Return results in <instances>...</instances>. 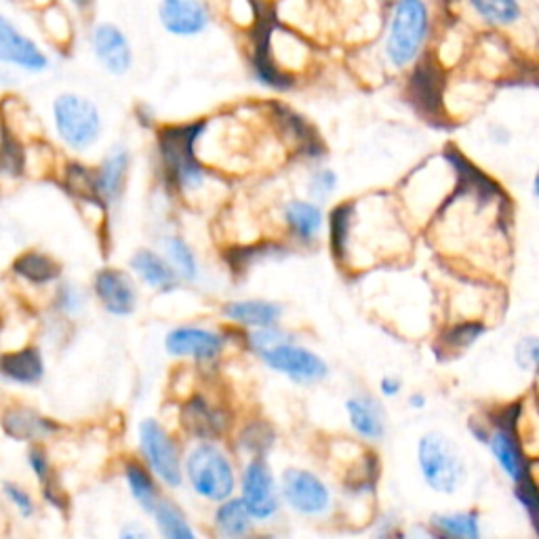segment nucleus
I'll use <instances>...</instances> for the list:
<instances>
[{
  "label": "nucleus",
  "instance_id": "f8f14e48",
  "mask_svg": "<svg viewBox=\"0 0 539 539\" xmlns=\"http://www.w3.org/2000/svg\"><path fill=\"white\" fill-rule=\"evenodd\" d=\"M487 447L497 462V466L502 468V472L510 478L514 485H523L531 481L529 476V462L523 455L521 445H518L516 436L510 426L497 424L487 438Z\"/></svg>",
  "mask_w": 539,
  "mask_h": 539
},
{
  "label": "nucleus",
  "instance_id": "f257e3e1",
  "mask_svg": "<svg viewBox=\"0 0 539 539\" xmlns=\"http://www.w3.org/2000/svg\"><path fill=\"white\" fill-rule=\"evenodd\" d=\"M417 464L426 485L443 495H453L466 481V459L443 432H428L419 438Z\"/></svg>",
  "mask_w": 539,
  "mask_h": 539
},
{
  "label": "nucleus",
  "instance_id": "412c9836",
  "mask_svg": "<svg viewBox=\"0 0 539 539\" xmlns=\"http://www.w3.org/2000/svg\"><path fill=\"white\" fill-rule=\"evenodd\" d=\"M0 369H3V375L9 379V382L22 384V386L38 384L45 373L41 352H38L36 348H24L19 352L5 354L3 361H0Z\"/></svg>",
  "mask_w": 539,
  "mask_h": 539
},
{
  "label": "nucleus",
  "instance_id": "9d476101",
  "mask_svg": "<svg viewBox=\"0 0 539 539\" xmlns=\"http://www.w3.org/2000/svg\"><path fill=\"white\" fill-rule=\"evenodd\" d=\"M243 502L257 521H268L278 510V489L262 457H255L243 472Z\"/></svg>",
  "mask_w": 539,
  "mask_h": 539
},
{
  "label": "nucleus",
  "instance_id": "c03bdc74",
  "mask_svg": "<svg viewBox=\"0 0 539 539\" xmlns=\"http://www.w3.org/2000/svg\"><path fill=\"white\" fill-rule=\"evenodd\" d=\"M28 462H30V468H32V472L36 474L38 481L47 483L49 478H51V464H49V459H47L45 451H41V449H36V447H34V449L28 453Z\"/></svg>",
  "mask_w": 539,
  "mask_h": 539
},
{
  "label": "nucleus",
  "instance_id": "c9c22d12",
  "mask_svg": "<svg viewBox=\"0 0 539 539\" xmlns=\"http://www.w3.org/2000/svg\"><path fill=\"white\" fill-rule=\"evenodd\" d=\"M514 365L523 373H539V335H525L514 346Z\"/></svg>",
  "mask_w": 539,
  "mask_h": 539
},
{
  "label": "nucleus",
  "instance_id": "dca6fc26",
  "mask_svg": "<svg viewBox=\"0 0 539 539\" xmlns=\"http://www.w3.org/2000/svg\"><path fill=\"white\" fill-rule=\"evenodd\" d=\"M0 57H3V62L15 64L30 72H41L49 64L45 53L22 32H17L7 19L0 22Z\"/></svg>",
  "mask_w": 539,
  "mask_h": 539
},
{
  "label": "nucleus",
  "instance_id": "f03ea898",
  "mask_svg": "<svg viewBox=\"0 0 539 539\" xmlns=\"http://www.w3.org/2000/svg\"><path fill=\"white\" fill-rule=\"evenodd\" d=\"M203 131L205 123H190L165 127L158 133V150H161L169 182L184 192L203 186L205 182V169L194 152V144Z\"/></svg>",
  "mask_w": 539,
  "mask_h": 539
},
{
  "label": "nucleus",
  "instance_id": "ddd939ff",
  "mask_svg": "<svg viewBox=\"0 0 539 539\" xmlns=\"http://www.w3.org/2000/svg\"><path fill=\"white\" fill-rule=\"evenodd\" d=\"M93 287L99 302L114 316H129L137 306L135 285L121 270H102L95 276Z\"/></svg>",
  "mask_w": 539,
  "mask_h": 539
},
{
  "label": "nucleus",
  "instance_id": "1a4fd4ad",
  "mask_svg": "<svg viewBox=\"0 0 539 539\" xmlns=\"http://www.w3.org/2000/svg\"><path fill=\"white\" fill-rule=\"evenodd\" d=\"M281 491L285 502L299 514L318 516L325 514L331 506V493L327 485L308 470H285Z\"/></svg>",
  "mask_w": 539,
  "mask_h": 539
},
{
  "label": "nucleus",
  "instance_id": "4468645a",
  "mask_svg": "<svg viewBox=\"0 0 539 539\" xmlns=\"http://www.w3.org/2000/svg\"><path fill=\"white\" fill-rule=\"evenodd\" d=\"M93 51L108 72L121 76L129 72L133 64V53L127 36L112 24L97 26L93 32Z\"/></svg>",
  "mask_w": 539,
  "mask_h": 539
},
{
  "label": "nucleus",
  "instance_id": "f3484780",
  "mask_svg": "<svg viewBox=\"0 0 539 539\" xmlns=\"http://www.w3.org/2000/svg\"><path fill=\"white\" fill-rule=\"evenodd\" d=\"M184 428L201 441H215L228 428V415L207 403V398L194 396L184 405L182 411Z\"/></svg>",
  "mask_w": 539,
  "mask_h": 539
},
{
  "label": "nucleus",
  "instance_id": "09e8293b",
  "mask_svg": "<svg viewBox=\"0 0 539 539\" xmlns=\"http://www.w3.org/2000/svg\"><path fill=\"white\" fill-rule=\"evenodd\" d=\"M137 535H144V537H146V531H139V529H131V531H123V537H137Z\"/></svg>",
  "mask_w": 539,
  "mask_h": 539
},
{
  "label": "nucleus",
  "instance_id": "4c0bfd02",
  "mask_svg": "<svg viewBox=\"0 0 539 539\" xmlns=\"http://www.w3.org/2000/svg\"><path fill=\"white\" fill-rule=\"evenodd\" d=\"M485 327L481 323H462L451 327L445 335L443 342L451 348V350H464L468 346H472L478 337L483 335Z\"/></svg>",
  "mask_w": 539,
  "mask_h": 539
},
{
  "label": "nucleus",
  "instance_id": "c85d7f7f",
  "mask_svg": "<svg viewBox=\"0 0 539 539\" xmlns=\"http://www.w3.org/2000/svg\"><path fill=\"white\" fill-rule=\"evenodd\" d=\"M251 512L247 508V504L241 499H226L215 510V529L226 535V537H243L249 533L251 529Z\"/></svg>",
  "mask_w": 539,
  "mask_h": 539
},
{
  "label": "nucleus",
  "instance_id": "aec40b11",
  "mask_svg": "<svg viewBox=\"0 0 539 539\" xmlns=\"http://www.w3.org/2000/svg\"><path fill=\"white\" fill-rule=\"evenodd\" d=\"M3 428L9 436L19 438V441H41V438L57 430V426L51 422V419L24 407H15V409L5 411Z\"/></svg>",
  "mask_w": 539,
  "mask_h": 539
},
{
  "label": "nucleus",
  "instance_id": "473e14b6",
  "mask_svg": "<svg viewBox=\"0 0 539 539\" xmlns=\"http://www.w3.org/2000/svg\"><path fill=\"white\" fill-rule=\"evenodd\" d=\"M156 518V525L161 529V533L169 539H194V531L188 525L184 512L179 510L171 502H158L156 510L152 512Z\"/></svg>",
  "mask_w": 539,
  "mask_h": 539
},
{
  "label": "nucleus",
  "instance_id": "c756f323",
  "mask_svg": "<svg viewBox=\"0 0 539 539\" xmlns=\"http://www.w3.org/2000/svg\"><path fill=\"white\" fill-rule=\"evenodd\" d=\"M432 529L443 537L478 539L481 537V516L478 512H451L432 516Z\"/></svg>",
  "mask_w": 539,
  "mask_h": 539
},
{
  "label": "nucleus",
  "instance_id": "72a5a7b5",
  "mask_svg": "<svg viewBox=\"0 0 539 539\" xmlns=\"http://www.w3.org/2000/svg\"><path fill=\"white\" fill-rule=\"evenodd\" d=\"M165 247H167V257L171 259V264L177 270V274L186 278V281H196L198 278L196 257H194L192 249L182 241V238H177V236L167 238Z\"/></svg>",
  "mask_w": 539,
  "mask_h": 539
},
{
  "label": "nucleus",
  "instance_id": "393cba45",
  "mask_svg": "<svg viewBox=\"0 0 539 539\" xmlns=\"http://www.w3.org/2000/svg\"><path fill=\"white\" fill-rule=\"evenodd\" d=\"M468 5L491 28H512L523 19L521 0H468Z\"/></svg>",
  "mask_w": 539,
  "mask_h": 539
},
{
  "label": "nucleus",
  "instance_id": "5701e85b",
  "mask_svg": "<svg viewBox=\"0 0 539 539\" xmlns=\"http://www.w3.org/2000/svg\"><path fill=\"white\" fill-rule=\"evenodd\" d=\"M131 268L152 289L171 291L177 285V270L154 251H137L131 257Z\"/></svg>",
  "mask_w": 539,
  "mask_h": 539
},
{
  "label": "nucleus",
  "instance_id": "6e6552de",
  "mask_svg": "<svg viewBox=\"0 0 539 539\" xmlns=\"http://www.w3.org/2000/svg\"><path fill=\"white\" fill-rule=\"evenodd\" d=\"M262 361L287 377H291L297 384H314L321 382L327 377V363L321 356H316L312 350L293 346L289 342L278 344L274 348H268L259 352Z\"/></svg>",
  "mask_w": 539,
  "mask_h": 539
},
{
  "label": "nucleus",
  "instance_id": "7c9ffc66",
  "mask_svg": "<svg viewBox=\"0 0 539 539\" xmlns=\"http://www.w3.org/2000/svg\"><path fill=\"white\" fill-rule=\"evenodd\" d=\"M125 476H127V485L131 489V495L137 499L139 504L146 512H154L158 502H161V497H158V489L152 474L137 462H129L125 466Z\"/></svg>",
  "mask_w": 539,
  "mask_h": 539
},
{
  "label": "nucleus",
  "instance_id": "9b49d317",
  "mask_svg": "<svg viewBox=\"0 0 539 539\" xmlns=\"http://www.w3.org/2000/svg\"><path fill=\"white\" fill-rule=\"evenodd\" d=\"M165 348L173 356L196 358V361L207 363L215 361L222 352L224 337L203 327H179L167 335Z\"/></svg>",
  "mask_w": 539,
  "mask_h": 539
},
{
  "label": "nucleus",
  "instance_id": "58836bf2",
  "mask_svg": "<svg viewBox=\"0 0 539 539\" xmlns=\"http://www.w3.org/2000/svg\"><path fill=\"white\" fill-rule=\"evenodd\" d=\"M24 148L17 144V139L11 137L9 129H5V135H3V171L7 175H22L24 171Z\"/></svg>",
  "mask_w": 539,
  "mask_h": 539
},
{
  "label": "nucleus",
  "instance_id": "a878e982",
  "mask_svg": "<svg viewBox=\"0 0 539 539\" xmlns=\"http://www.w3.org/2000/svg\"><path fill=\"white\" fill-rule=\"evenodd\" d=\"M285 219L299 241L310 243L323 228V211L314 203L291 201L285 209Z\"/></svg>",
  "mask_w": 539,
  "mask_h": 539
},
{
  "label": "nucleus",
  "instance_id": "423d86ee",
  "mask_svg": "<svg viewBox=\"0 0 539 539\" xmlns=\"http://www.w3.org/2000/svg\"><path fill=\"white\" fill-rule=\"evenodd\" d=\"M255 11V26H253V72L262 85L287 91L293 87V76L283 72L276 66L272 57V32L276 28V11L272 5H266L264 0H251Z\"/></svg>",
  "mask_w": 539,
  "mask_h": 539
},
{
  "label": "nucleus",
  "instance_id": "a211bd4d",
  "mask_svg": "<svg viewBox=\"0 0 539 539\" xmlns=\"http://www.w3.org/2000/svg\"><path fill=\"white\" fill-rule=\"evenodd\" d=\"M441 93L443 74L432 59H424L409 78L411 102L426 114H436L438 108H441Z\"/></svg>",
  "mask_w": 539,
  "mask_h": 539
},
{
  "label": "nucleus",
  "instance_id": "39448f33",
  "mask_svg": "<svg viewBox=\"0 0 539 539\" xmlns=\"http://www.w3.org/2000/svg\"><path fill=\"white\" fill-rule=\"evenodd\" d=\"M55 129L64 142L74 150L91 148L102 133V116L89 99L64 93L53 104Z\"/></svg>",
  "mask_w": 539,
  "mask_h": 539
},
{
  "label": "nucleus",
  "instance_id": "8fccbe9b",
  "mask_svg": "<svg viewBox=\"0 0 539 539\" xmlns=\"http://www.w3.org/2000/svg\"><path fill=\"white\" fill-rule=\"evenodd\" d=\"M533 194L535 198H539V173L533 177Z\"/></svg>",
  "mask_w": 539,
  "mask_h": 539
},
{
  "label": "nucleus",
  "instance_id": "7ed1b4c3",
  "mask_svg": "<svg viewBox=\"0 0 539 539\" xmlns=\"http://www.w3.org/2000/svg\"><path fill=\"white\" fill-rule=\"evenodd\" d=\"M430 34V13L424 0H398L392 15L386 53L392 66L405 68L422 53Z\"/></svg>",
  "mask_w": 539,
  "mask_h": 539
},
{
  "label": "nucleus",
  "instance_id": "bb28decb",
  "mask_svg": "<svg viewBox=\"0 0 539 539\" xmlns=\"http://www.w3.org/2000/svg\"><path fill=\"white\" fill-rule=\"evenodd\" d=\"M274 112H276V121L278 125L283 127V131L295 139V142L302 146L304 154L308 156H321L323 154V146H321V139H318L316 131L304 121L302 116L291 112L289 108L285 106H274Z\"/></svg>",
  "mask_w": 539,
  "mask_h": 539
},
{
  "label": "nucleus",
  "instance_id": "20e7f679",
  "mask_svg": "<svg viewBox=\"0 0 539 539\" xmlns=\"http://www.w3.org/2000/svg\"><path fill=\"white\" fill-rule=\"evenodd\" d=\"M186 474L192 489L211 502L222 504L234 493V468L226 453L215 445H198L188 457Z\"/></svg>",
  "mask_w": 539,
  "mask_h": 539
},
{
  "label": "nucleus",
  "instance_id": "6ab92c4d",
  "mask_svg": "<svg viewBox=\"0 0 539 539\" xmlns=\"http://www.w3.org/2000/svg\"><path fill=\"white\" fill-rule=\"evenodd\" d=\"M346 411L350 417L352 428L369 441H379L386 432L384 411L375 398L371 396H354L346 403Z\"/></svg>",
  "mask_w": 539,
  "mask_h": 539
},
{
  "label": "nucleus",
  "instance_id": "a19ab883",
  "mask_svg": "<svg viewBox=\"0 0 539 539\" xmlns=\"http://www.w3.org/2000/svg\"><path fill=\"white\" fill-rule=\"evenodd\" d=\"M283 342H287L285 335L281 331H276L274 327H262L249 335V346L257 352H264V350L274 348Z\"/></svg>",
  "mask_w": 539,
  "mask_h": 539
},
{
  "label": "nucleus",
  "instance_id": "e433bc0d",
  "mask_svg": "<svg viewBox=\"0 0 539 539\" xmlns=\"http://www.w3.org/2000/svg\"><path fill=\"white\" fill-rule=\"evenodd\" d=\"M272 443H274V432L266 424L253 422L241 434L243 449H247L249 453H253L257 457H264V453L272 447Z\"/></svg>",
  "mask_w": 539,
  "mask_h": 539
},
{
  "label": "nucleus",
  "instance_id": "3c124183",
  "mask_svg": "<svg viewBox=\"0 0 539 539\" xmlns=\"http://www.w3.org/2000/svg\"><path fill=\"white\" fill-rule=\"evenodd\" d=\"M72 3H74V5H78V7H85V5L89 3V0H72Z\"/></svg>",
  "mask_w": 539,
  "mask_h": 539
},
{
  "label": "nucleus",
  "instance_id": "de8ad7c7",
  "mask_svg": "<svg viewBox=\"0 0 539 539\" xmlns=\"http://www.w3.org/2000/svg\"><path fill=\"white\" fill-rule=\"evenodd\" d=\"M409 403H411L413 409H422V407L426 405V398H424L422 394H413V396L409 398Z\"/></svg>",
  "mask_w": 539,
  "mask_h": 539
},
{
  "label": "nucleus",
  "instance_id": "0eeeda50",
  "mask_svg": "<svg viewBox=\"0 0 539 539\" xmlns=\"http://www.w3.org/2000/svg\"><path fill=\"white\" fill-rule=\"evenodd\" d=\"M139 447H142L148 468L161 478L165 485H182L184 472L182 459H179V449L161 424L154 422V419L142 422V426H139Z\"/></svg>",
  "mask_w": 539,
  "mask_h": 539
},
{
  "label": "nucleus",
  "instance_id": "f704fd0d",
  "mask_svg": "<svg viewBox=\"0 0 539 539\" xmlns=\"http://www.w3.org/2000/svg\"><path fill=\"white\" fill-rule=\"evenodd\" d=\"M66 186L72 194L85 198V201L91 203H102L97 196V173H91L87 167L83 165H68L66 167Z\"/></svg>",
  "mask_w": 539,
  "mask_h": 539
},
{
  "label": "nucleus",
  "instance_id": "49530a36",
  "mask_svg": "<svg viewBox=\"0 0 539 539\" xmlns=\"http://www.w3.org/2000/svg\"><path fill=\"white\" fill-rule=\"evenodd\" d=\"M401 382H398V379L396 377H384L382 379V392L386 394V396H396L398 392H401Z\"/></svg>",
  "mask_w": 539,
  "mask_h": 539
},
{
  "label": "nucleus",
  "instance_id": "37998d69",
  "mask_svg": "<svg viewBox=\"0 0 539 539\" xmlns=\"http://www.w3.org/2000/svg\"><path fill=\"white\" fill-rule=\"evenodd\" d=\"M5 495L9 497V502L19 510V514L22 516H32L34 514V502L28 491H24L22 487L17 485H11V483H5Z\"/></svg>",
  "mask_w": 539,
  "mask_h": 539
},
{
  "label": "nucleus",
  "instance_id": "cd10ccee",
  "mask_svg": "<svg viewBox=\"0 0 539 539\" xmlns=\"http://www.w3.org/2000/svg\"><path fill=\"white\" fill-rule=\"evenodd\" d=\"M13 270L17 276H22L24 281H28L32 285H49V283L57 281L59 274H62L55 259H51L45 253H38V251L24 253L15 262Z\"/></svg>",
  "mask_w": 539,
  "mask_h": 539
},
{
  "label": "nucleus",
  "instance_id": "a18cd8bd",
  "mask_svg": "<svg viewBox=\"0 0 539 539\" xmlns=\"http://www.w3.org/2000/svg\"><path fill=\"white\" fill-rule=\"evenodd\" d=\"M59 308L66 310V312H76L83 308V295L78 289L74 287H64L62 293H59Z\"/></svg>",
  "mask_w": 539,
  "mask_h": 539
},
{
  "label": "nucleus",
  "instance_id": "2eb2a0df",
  "mask_svg": "<svg viewBox=\"0 0 539 539\" xmlns=\"http://www.w3.org/2000/svg\"><path fill=\"white\" fill-rule=\"evenodd\" d=\"M163 26L177 36L201 34L209 24V11L203 0H163Z\"/></svg>",
  "mask_w": 539,
  "mask_h": 539
},
{
  "label": "nucleus",
  "instance_id": "79ce46f5",
  "mask_svg": "<svg viewBox=\"0 0 539 539\" xmlns=\"http://www.w3.org/2000/svg\"><path fill=\"white\" fill-rule=\"evenodd\" d=\"M337 186V175L331 169H321L316 171L310 179V192L314 198H325L329 196Z\"/></svg>",
  "mask_w": 539,
  "mask_h": 539
},
{
  "label": "nucleus",
  "instance_id": "ea45409f",
  "mask_svg": "<svg viewBox=\"0 0 539 539\" xmlns=\"http://www.w3.org/2000/svg\"><path fill=\"white\" fill-rule=\"evenodd\" d=\"M281 249V247H274V245H268V247H245V249H234L232 253H228V262L232 266L234 272H245L251 262H255V259L259 257H268L272 255V251Z\"/></svg>",
  "mask_w": 539,
  "mask_h": 539
},
{
  "label": "nucleus",
  "instance_id": "2f4dec72",
  "mask_svg": "<svg viewBox=\"0 0 539 539\" xmlns=\"http://www.w3.org/2000/svg\"><path fill=\"white\" fill-rule=\"evenodd\" d=\"M354 219V205L352 203H342L331 211L329 217V234H331V251L335 259L344 262L348 255V238H350V228Z\"/></svg>",
  "mask_w": 539,
  "mask_h": 539
},
{
  "label": "nucleus",
  "instance_id": "4be33fe9",
  "mask_svg": "<svg viewBox=\"0 0 539 539\" xmlns=\"http://www.w3.org/2000/svg\"><path fill=\"white\" fill-rule=\"evenodd\" d=\"M129 152L116 150L112 152L97 171V196L99 201L110 205L125 188V179L129 173Z\"/></svg>",
  "mask_w": 539,
  "mask_h": 539
},
{
  "label": "nucleus",
  "instance_id": "b1692460",
  "mask_svg": "<svg viewBox=\"0 0 539 539\" xmlns=\"http://www.w3.org/2000/svg\"><path fill=\"white\" fill-rule=\"evenodd\" d=\"M224 314L232 323L262 329L274 327L278 318L283 316V308L272 302H262V299H247V302H232L224 308Z\"/></svg>",
  "mask_w": 539,
  "mask_h": 539
}]
</instances>
